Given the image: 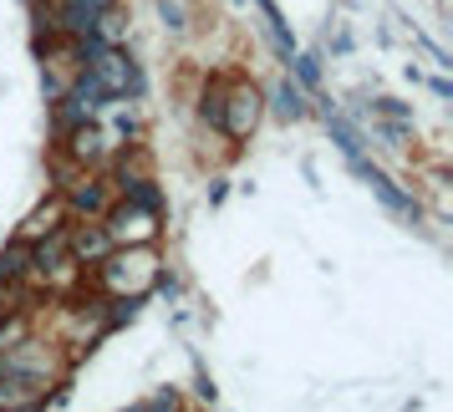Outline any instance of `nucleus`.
<instances>
[{"instance_id": "obj_10", "label": "nucleus", "mask_w": 453, "mask_h": 412, "mask_svg": "<svg viewBox=\"0 0 453 412\" xmlns=\"http://www.w3.org/2000/svg\"><path fill=\"white\" fill-rule=\"evenodd\" d=\"M164 16H173L168 26H179V31L188 26V11H184V0H164Z\"/></svg>"}, {"instance_id": "obj_8", "label": "nucleus", "mask_w": 453, "mask_h": 412, "mask_svg": "<svg viewBox=\"0 0 453 412\" xmlns=\"http://www.w3.org/2000/svg\"><path fill=\"white\" fill-rule=\"evenodd\" d=\"M62 214H66L62 204H46V209H36V214L26 219L21 240H26V245H31V240H46V234H57V229H62Z\"/></svg>"}, {"instance_id": "obj_12", "label": "nucleus", "mask_w": 453, "mask_h": 412, "mask_svg": "<svg viewBox=\"0 0 453 412\" xmlns=\"http://www.w3.org/2000/svg\"><path fill=\"white\" fill-rule=\"evenodd\" d=\"M72 5H92V11H103V5H112V0H72Z\"/></svg>"}, {"instance_id": "obj_7", "label": "nucleus", "mask_w": 453, "mask_h": 412, "mask_svg": "<svg viewBox=\"0 0 453 412\" xmlns=\"http://www.w3.org/2000/svg\"><path fill=\"white\" fill-rule=\"evenodd\" d=\"M31 270H36V260H31V245L26 240H16V245L0 255V280H26Z\"/></svg>"}, {"instance_id": "obj_9", "label": "nucleus", "mask_w": 453, "mask_h": 412, "mask_svg": "<svg viewBox=\"0 0 453 412\" xmlns=\"http://www.w3.org/2000/svg\"><path fill=\"white\" fill-rule=\"evenodd\" d=\"M275 112H280V118H301V112H306V103H301V87H290V82L275 87Z\"/></svg>"}, {"instance_id": "obj_4", "label": "nucleus", "mask_w": 453, "mask_h": 412, "mask_svg": "<svg viewBox=\"0 0 453 412\" xmlns=\"http://www.w3.org/2000/svg\"><path fill=\"white\" fill-rule=\"evenodd\" d=\"M103 225L107 234H112V245H148L153 234H158V209H148V204H107L103 209Z\"/></svg>"}, {"instance_id": "obj_1", "label": "nucleus", "mask_w": 453, "mask_h": 412, "mask_svg": "<svg viewBox=\"0 0 453 412\" xmlns=\"http://www.w3.org/2000/svg\"><path fill=\"white\" fill-rule=\"evenodd\" d=\"M97 265H103L107 295H118V301H138V295L158 280V260H153L148 245H112L107 260H97Z\"/></svg>"}, {"instance_id": "obj_3", "label": "nucleus", "mask_w": 453, "mask_h": 412, "mask_svg": "<svg viewBox=\"0 0 453 412\" xmlns=\"http://www.w3.org/2000/svg\"><path fill=\"white\" fill-rule=\"evenodd\" d=\"M0 377L21 382L26 392H42L51 377H57V356L42 347V341H16V347H0Z\"/></svg>"}, {"instance_id": "obj_2", "label": "nucleus", "mask_w": 453, "mask_h": 412, "mask_svg": "<svg viewBox=\"0 0 453 412\" xmlns=\"http://www.w3.org/2000/svg\"><path fill=\"white\" fill-rule=\"evenodd\" d=\"M204 118H209V123H219L229 138H250L255 123H260V92H255L250 82L219 87V92L204 103Z\"/></svg>"}, {"instance_id": "obj_5", "label": "nucleus", "mask_w": 453, "mask_h": 412, "mask_svg": "<svg viewBox=\"0 0 453 412\" xmlns=\"http://www.w3.org/2000/svg\"><path fill=\"white\" fill-rule=\"evenodd\" d=\"M107 249H112V234H107L103 214L66 229V255H72L77 265H97V260H107Z\"/></svg>"}, {"instance_id": "obj_11", "label": "nucleus", "mask_w": 453, "mask_h": 412, "mask_svg": "<svg viewBox=\"0 0 453 412\" xmlns=\"http://www.w3.org/2000/svg\"><path fill=\"white\" fill-rule=\"evenodd\" d=\"M173 402H179V397H173V392H158V397H148L143 408H173Z\"/></svg>"}, {"instance_id": "obj_6", "label": "nucleus", "mask_w": 453, "mask_h": 412, "mask_svg": "<svg viewBox=\"0 0 453 412\" xmlns=\"http://www.w3.org/2000/svg\"><path fill=\"white\" fill-rule=\"evenodd\" d=\"M66 214H77V219H97L107 209V184L97 179H77V184H66V199H62Z\"/></svg>"}]
</instances>
